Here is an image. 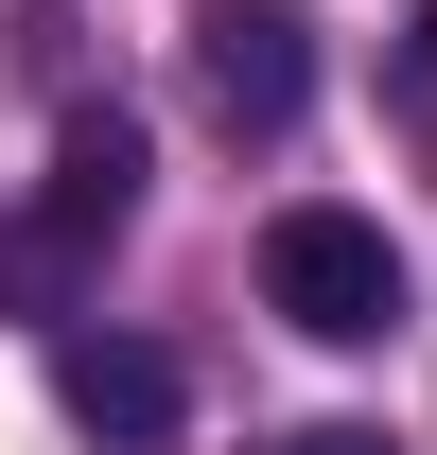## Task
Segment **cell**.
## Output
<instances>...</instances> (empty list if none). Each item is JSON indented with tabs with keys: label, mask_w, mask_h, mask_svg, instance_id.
<instances>
[{
	"label": "cell",
	"mask_w": 437,
	"mask_h": 455,
	"mask_svg": "<svg viewBox=\"0 0 437 455\" xmlns=\"http://www.w3.org/2000/svg\"><path fill=\"white\" fill-rule=\"evenodd\" d=\"M280 455H402L385 420H315V438H280Z\"/></svg>",
	"instance_id": "cell-6"
},
{
	"label": "cell",
	"mask_w": 437,
	"mask_h": 455,
	"mask_svg": "<svg viewBox=\"0 0 437 455\" xmlns=\"http://www.w3.org/2000/svg\"><path fill=\"white\" fill-rule=\"evenodd\" d=\"M53 403H70V438H106V455H175L193 368L158 333H53Z\"/></svg>",
	"instance_id": "cell-3"
},
{
	"label": "cell",
	"mask_w": 437,
	"mask_h": 455,
	"mask_svg": "<svg viewBox=\"0 0 437 455\" xmlns=\"http://www.w3.org/2000/svg\"><path fill=\"white\" fill-rule=\"evenodd\" d=\"M70 281H88V245H53L36 211L0 228V315H70Z\"/></svg>",
	"instance_id": "cell-5"
},
{
	"label": "cell",
	"mask_w": 437,
	"mask_h": 455,
	"mask_svg": "<svg viewBox=\"0 0 437 455\" xmlns=\"http://www.w3.org/2000/svg\"><path fill=\"white\" fill-rule=\"evenodd\" d=\"M193 106H211L227 140H280V123L315 106V18H298V0H211V18H193Z\"/></svg>",
	"instance_id": "cell-2"
},
{
	"label": "cell",
	"mask_w": 437,
	"mask_h": 455,
	"mask_svg": "<svg viewBox=\"0 0 437 455\" xmlns=\"http://www.w3.org/2000/svg\"><path fill=\"white\" fill-rule=\"evenodd\" d=\"M123 211H140V123L70 106L53 123V175H36V228H53V245H123Z\"/></svg>",
	"instance_id": "cell-4"
},
{
	"label": "cell",
	"mask_w": 437,
	"mask_h": 455,
	"mask_svg": "<svg viewBox=\"0 0 437 455\" xmlns=\"http://www.w3.org/2000/svg\"><path fill=\"white\" fill-rule=\"evenodd\" d=\"M263 298H280L315 350H385V333H402V245H385L368 211H332V193H315V211L263 228Z\"/></svg>",
	"instance_id": "cell-1"
},
{
	"label": "cell",
	"mask_w": 437,
	"mask_h": 455,
	"mask_svg": "<svg viewBox=\"0 0 437 455\" xmlns=\"http://www.w3.org/2000/svg\"><path fill=\"white\" fill-rule=\"evenodd\" d=\"M402 106H420V123H437V18H420V53H402Z\"/></svg>",
	"instance_id": "cell-7"
}]
</instances>
